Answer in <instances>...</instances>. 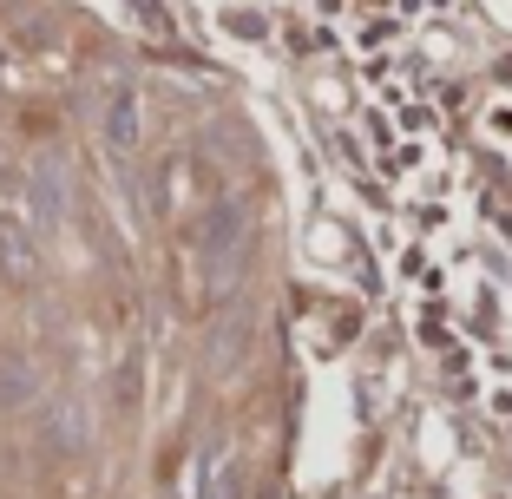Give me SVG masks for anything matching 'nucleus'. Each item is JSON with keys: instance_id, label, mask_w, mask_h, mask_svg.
<instances>
[{"instance_id": "18", "label": "nucleus", "mask_w": 512, "mask_h": 499, "mask_svg": "<svg viewBox=\"0 0 512 499\" xmlns=\"http://www.w3.org/2000/svg\"><path fill=\"white\" fill-rule=\"evenodd\" d=\"M316 14H322V20H335V14H342V0H316Z\"/></svg>"}, {"instance_id": "13", "label": "nucleus", "mask_w": 512, "mask_h": 499, "mask_svg": "<svg viewBox=\"0 0 512 499\" xmlns=\"http://www.w3.org/2000/svg\"><path fill=\"white\" fill-rule=\"evenodd\" d=\"M427 14H453V0H394V20H401V27H414V20H427Z\"/></svg>"}, {"instance_id": "8", "label": "nucleus", "mask_w": 512, "mask_h": 499, "mask_svg": "<svg viewBox=\"0 0 512 499\" xmlns=\"http://www.w3.org/2000/svg\"><path fill=\"white\" fill-rule=\"evenodd\" d=\"M27 394H33L27 362H20V355H0V408H20Z\"/></svg>"}, {"instance_id": "5", "label": "nucleus", "mask_w": 512, "mask_h": 499, "mask_svg": "<svg viewBox=\"0 0 512 499\" xmlns=\"http://www.w3.org/2000/svg\"><path fill=\"white\" fill-rule=\"evenodd\" d=\"M407 40V27L394 14H375V20H362V33H355V46H362V53H394V46Z\"/></svg>"}, {"instance_id": "3", "label": "nucleus", "mask_w": 512, "mask_h": 499, "mask_svg": "<svg viewBox=\"0 0 512 499\" xmlns=\"http://www.w3.org/2000/svg\"><path fill=\"white\" fill-rule=\"evenodd\" d=\"M106 152L112 158H132L138 152V92L132 86H112L106 92Z\"/></svg>"}, {"instance_id": "19", "label": "nucleus", "mask_w": 512, "mask_h": 499, "mask_svg": "<svg viewBox=\"0 0 512 499\" xmlns=\"http://www.w3.org/2000/svg\"><path fill=\"white\" fill-rule=\"evenodd\" d=\"M263 7H283V0H263Z\"/></svg>"}, {"instance_id": "15", "label": "nucleus", "mask_w": 512, "mask_h": 499, "mask_svg": "<svg viewBox=\"0 0 512 499\" xmlns=\"http://www.w3.org/2000/svg\"><path fill=\"white\" fill-rule=\"evenodd\" d=\"M224 27H230V33H243V40H270V27H263L256 14H224Z\"/></svg>"}, {"instance_id": "14", "label": "nucleus", "mask_w": 512, "mask_h": 499, "mask_svg": "<svg viewBox=\"0 0 512 499\" xmlns=\"http://www.w3.org/2000/svg\"><path fill=\"white\" fill-rule=\"evenodd\" d=\"M486 414H493V421H512V381H493V388H486Z\"/></svg>"}, {"instance_id": "9", "label": "nucleus", "mask_w": 512, "mask_h": 499, "mask_svg": "<svg viewBox=\"0 0 512 499\" xmlns=\"http://www.w3.org/2000/svg\"><path fill=\"white\" fill-rule=\"evenodd\" d=\"M33 217H40V224H60V178H53V171H33Z\"/></svg>"}, {"instance_id": "16", "label": "nucleus", "mask_w": 512, "mask_h": 499, "mask_svg": "<svg viewBox=\"0 0 512 499\" xmlns=\"http://www.w3.org/2000/svg\"><path fill=\"white\" fill-rule=\"evenodd\" d=\"M486 276L512 289V243H506V250H493V257H486Z\"/></svg>"}, {"instance_id": "6", "label": "nucleus", "mask_w": 512, "mask_h": 499, "mask_svg": "<svg viewBox=\"0 0 512 499\" xmlns=\"http://www.w3.org/2000/svg\"><path fill=\"white\" fill-rule=\"evenodd\" d=\"M394 211H401L407 224L421 230V243H427V237H440V230L453 224V204H421V197H407V204H394Z\"/></svg>"}, {"instance_id": "10", "label": "nucleus", "mask_w": 512, "mask_h": 499, "mask_svg": "<svg viewBox=\"0 0 512 499\" xmlns=\"http://www.w3.org/2000/svg\"><path fill=\"white\" fill-rule=\"evenodd\" d=\"M355 125L368 132V145H375V152H388V145H394V119H388V106H381V99H375V106H362V119H355Z\"/></svg>"}, {"instance_id": "11", "label": "nucleus", "mask_w": 512, "mask_h": 499, "mask_svg": "<svg viewBox=\"0 0 512 499\" xmlns=\"http://www.w3.org/2000/svg\"><path fill=\"white\" fill-rule=\"evenodd\" d=\"M283 40H289V53H329L335 33L329 27H283Z\"/></svg>"}, {"instance_id": "7", "label": "nucleus", "mask_w": 512, "mask_h": 499, "mask_svg": "<svg viewBox=\"0 0 512 499\" xmlns=\"http://www.w3.org/2000/svg\"><path fill=\"white\" fill-rule=\"evenodd\" d=\"M243 486H250V473H243L237 454H224L211 467V486H204V499H243Z\"/></svg>"}, {"instance_id": "4", "label": "nucleus", "mask_w": 512, "mask_h": 499, "mask_svg": "<svg viewBox=\"0 0 512 499\" xmlns=\"http://www.w3.org/2000/svg\"><path fill=\"white\" fill-rule=\"evenodd\" d=\"M414 335H421V348H434V355H440V348H447V342H453L460 329H453L447 303H434V296H421V303H414Z\"/></svg>"}, {"instance_id": "2", "label": "nucleus", "mask_w": 512, "mask_h": 499, "mask_svg": "<svg viewBox=\"0 0 512 499\" xmlns=\"http://www.w3.org/2000/svg\"><path fill=\"white\" fill-rule=\"evenodd\" d=\"M0 276L7 283H33L40 276V237L20 217H0Z\"/></svg>"}, {"instance_id": "1", "label": "nucleus", "mask_w": 512, "mask_h": 499, "mask_svg": "<svg viewBox=\"0 0 512 499\" xmlns=\"http://www.w3.org/2000/svg\"><path fill=\"white\" fill-rule=\"evenodd\" d=\"M434 158H440V152L427 145V138H394L388 152L375 158V178H381V184H394V191H414V178H421Z\"/></svg>"}, {"instance_id": "17", "label": "nucleus", "mask_w": 512, "mask_h": 499, "mask_svg": "<svg viewBox=\"0 0 512 499\" xmlns=\"http://www.w3.org/2000/svg\"><path fill=\"white\" fill-rule=\"evenodd\" d=\"M486 125H493L499 138H512V106H493V112H486Z\"/></svg>"}, {"instance_id": "12", "label": "nucleus", "mask_w": 512, "mask_h": 499, "mask_svg": "<svg viewBox=\"0 0 512 499\" xmlns=\"http://www.w3.org/2000/svg\"><path fill=\"white\" fill-rule=\"evenodd\" d=\"M394 73H401V60H394V53H362V79L368 86H394Z\"/></svg>"}]
</instances>
